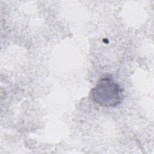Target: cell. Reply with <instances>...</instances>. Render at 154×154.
Here are the masks:
<instances>
[{
  "mask_svg": "<svg viewBox=\"0 0 154 154\" xmlns=\"http://www.w3.org/2000/svg\"><path fill=\"white\" fill-rule=\"evenodd\" d=\"M91 99L103 107H115L123 99V91L111 75L101 78L90 91Z\"/></svg>",
  "mask_w": 154,
  "mask_h": 154,
  "instance_id": "cell-1",
  "label": "cell"
}]
</instances>
